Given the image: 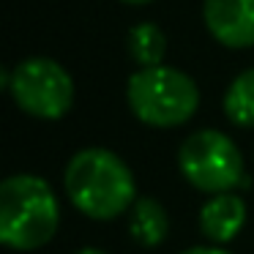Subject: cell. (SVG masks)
I'll return each instance as SVG.
<instances>
[{
  "label": "cell",
  "mask_w": 254,
  "mask_h": 254,
  "mask_svg": "<svg viewBox=\"0 0 254 254\" xmlns=\"http://www.w3.org/2000/svg\"><path fill=\"white\" fill-rule=\"evenodd\" d=\"M66 197L82 216L110 221L128 213L137 202L134 172L115 150L90 145L68 159L63 170Z\"/></svg>",
  "instance_id": "cell-1"
},
{
  "label": "cell",
  "mask_w": 254,
  "mask_h": 254,
  "mask_svg": "<svg viewBox=\"0 0 254 254\" xmlns=\"http://www.w3.org/2000/svg\"><path fill=\"white\" fill-rule=\"evenodd\" d=\"M61 227V199L44 178L17 172L0 183V241L14 252H36Z\"/></svg>",
  "instance_id": "cell-2"
},
{
  "label": "cell",
  "mask_w": 254,
  "mask_h": 254,
  "mask_svg": "<svg viewBox=\"0 0 254 254\" xmlns=\"http://www.w3.org/2000/svg\"><path fill=\"white\" fill-rule=\"evenodd\" d=\"M126 104L139 123L150 128H178L199 110V88L175 66L137 68L126 82Z\"/></svg>",
  "instance_id": "cell-3"
},
{
  "label": "cell",
  "mask_w": 254,
  "mask_h": 254,
  "mask_svg": "<svg viewBox=\"0 0 254 254\" xmlns=\"http://www.w3.org/2000/svg\"><path fill=\"white\" fill-rule=\"evenodd\" d=\"M178 170L183 181L202 194L232 191L243 183V153L230 134L219 128H197L178 148Z\"/></svg>",
  "instance_id": "cell-4"
},
{
  "label": "cell",
  "mask_w": 254,
  "mask_h": 254,
  "mask_svg": "<svg viewBox=\"0 0 254 254\" xmlns=\"http://www.w3.org/2000/svg\"><path fill=\"white\" fill-rule=\"evenodd\" d=\"M8 93L14 104L39 121H61L74 107V79L52 58H25L11 68Z\"/></svg>",
  "instance_id": "cell-5"
},
{
  "label": "cell",
  "mask_w": 254,
  "mask_h": 254,
  "mask_svg": "<svg viewBox=\"0 0 254 254\" xmlns=\"http://www.w3.org/2000/svg\"><path fill=\"white\" fill-rule=\"evenodd\" d=\"M202 22L227 50L254 47V0H202Z\"/></svg>",
  "instance_id": "cell-6"
},
{
  "label": "cell",
  "mask_w": 254,
  "mask_h": 254,
  "mask_svg": "<svg viewBox=\"0 0 254 254\" xmlns=\"http://www.w3.org/2000/svg\"><path fill=\"white\" fill-rule=\"evenodd\" d=\"M246 216H249V210L241 194L221 191V194H210L202 202L197 224L208 243L224 246V243L235 241L241 235V230L246 227Z\"/></svg>",
  "instance_id": "cell-7"
},
{
  "label": "cell",
  "mask_w": 254,
  "mask_h": 254,
  "mask_svg": "<svg viewBox=\"0 0 254 254\" xmlns=\"http://www.w3.org/2000/svg\"><path fill=\"white\" fill-rule=\"evenodd\" d=\"M128 235L137 246L156 249L170 238V213L156 197H137L128 210Z\"/></svg>",
  "instance_id": "cell-8"
},
{
  "label": "cell",
  "mask_w": 254,
  "mask_h": 254,
  "mask_svg": "<svg viewBox=\"0 0 254 254\" xmlns=\"http://www.w3.org/2000/svg\"><path fill=\"white\" fill-rule=\"evenodd\" d=\"M126 47H128V58H131L139 68H153V66H161V63H164L167 36L156 22H139L128 30Z\"/></svg>",
  "instance_id": "cell-9"
},
{
  "label": "cell",
  "mask_w": 254,
  "mask_h": 254,
  "mask_svg": "<svg viewBox=\"0 0 254 254\" xmlns=\"http://www.w3.org/2000/svg\"><path fill=\"white\" fill-rule=\"evenodd\" d=\"M224 115L238 128H254V66L241 71L224 90Z\"/></svg>",
  "instance_id": "cell-10"
},
{
  "label": "cell",
  "mask_w": 254,
  "mask_h": 254,
  "mask_svg": "<svg viewBox=\"0 0 254 254\" xmlns=\"http://www.w3.org/2000/svg\"><path fill=\"white\" fill-rule=\"evenodd\" d=\"M181 254H232V252H227L224 246H216V243H202V246H189V249H183Z\"/></svg>",
  "instance_id": "cell-11"
},
{
  "label": "cell",
  "mask_w": 254,
  "mask_h": 254,
  "mask_svg": "<svg viewBox=\"0 0 254 254\" xmlns=\"http://www.w3.org/2000/svg\"><path fill=\"white\" fill-rule=\"evenodd\" d=\"M74 254H110V252H104V249H99V246H82V249H77Z\"/></svg>",
  "instance_id": "cell-12"
},
{
  "label": "cell",
  "mask_w": 254,
  "mask_h": 254,
  "mask_svg": "<svg viewBox=\"0 0 254 254\" xmlns=\"http://www.w3.org/2000/svg\"><path fill=\"white\" fill-rule=\"evenodd\" d=\"M121 3H126V6H148L153 0H121Z\"/></svg>",
  "instance_id": "cell-13"
}]
</instances>
